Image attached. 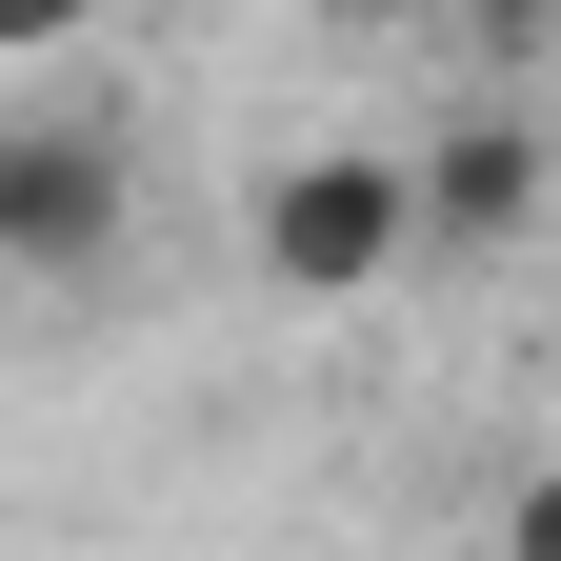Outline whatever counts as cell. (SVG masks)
<instances>
[{
    "label": "cell",
    "mask_w": 561,
    "mask_h": 561,
    "mask_svg": "<svg viewBox=\"0 0 561 561\" xmlns=\"http://www.w3.org/2000/svg\"><path fill=\"white\" fill-rule=\"evenodd\" d=\"M121 241H140V161H121V121H101V101L0 121V280H101Z\"/></svg>",
    "instance_id": "6da1fadb"
},
{
    "label": "cell",
    "mask_w": 561,
    "mask_h": 561,
    "mask_svg": "<svg viewBox=\"0 0 561 561\" xmlns=\"http://www.w3.org/2000/svg\"><path fill=\"white\" fill-rule=\"evenodd\" d=\"M261 280H280V301H362V280H401L421 261V201H401V161H381V140H301V161H280L261 181Z\"/></svg>",
    "instance_id": "7a4b0ae2"
},
{
    "label": "cell",
    "mask_w": 561,
    "mask_h": 561,
    "mask_svg": "<svg viewBox=\"0 0 561 561\" xmlns=\"http://www.w3.org/2000/svg\"><path fill=\"white\" fill-rule=\"evenodd\" d=\"M401 201H421V261H502V241L541 221V121H522V101H461V121L401 161Z\"/></svg>",
    "instance_id": "3957f363"
},
{
    "label": "cell",
    "mask_w": 561,
    "mask_h": 561,
    "mask_svg": "<svg viewBox=\"0 0 561 561\" xmlns=\"http://www.w3.org/2000/svg\"><path fill=\"white\" fill-rule=\"evenodd\" d=\"M442 21H461V41H481V60H502V81H522V60L561 41V0H442Z\"/></svg>",
    "instance_id": "277c9868"
},
{
    "label": "cell",
    "mask_w": 561,
    "mask_h": 561,
    "mask_svg": "<svg viewBox=\"0 0 561 561\" xmlns=\"http://www.w3.org/2000/svg\"><path fill=\"white\" fill-rule=\"evenodd\" d=\"M502 561H561V461H541V481H502Z\"/></svg>",
    "instance_id": "5b68a950"
},
{
    "label": "cell",
    "mask_w": 561,
    "mask_h": 561,
    "mask_svg": "<svg viewBox=\"0 0 561 561\" xmlns=\"http://www.w3.org/2000/svg\"><path fill=\"white\" fill-rule=\"evenodd\" d=\"M81 21H101V0H0V60H60Z\"/></svg>",
    "instance_id": "8992f818"
},
{
    "label": "cell",
    "mask_w": 561,
    "mask_h": 561,
    "mask_svg": "<svg viewBox=\"0 0 561 561\" xmlns=\"http://www.w3.org/2000/svg\"><path fill=\"white\" fill-rule=\"evenodd\" d=\"M301 21H401V0H301Z\"/></svg>",
    "instance_id": "52a82bcc"
}]
</instances>
